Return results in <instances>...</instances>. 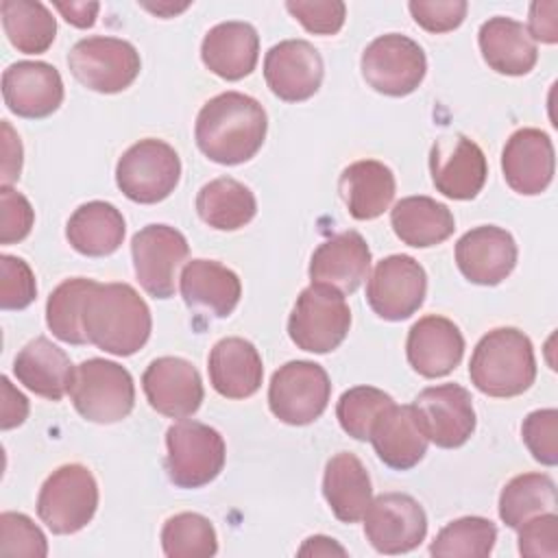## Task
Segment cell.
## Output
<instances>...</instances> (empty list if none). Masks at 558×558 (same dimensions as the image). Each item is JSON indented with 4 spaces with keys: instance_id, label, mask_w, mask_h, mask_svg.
I'll return each mask as SVG.
<instances>
[{
    "instance_id": "8992f818",
    "label": "cell",
    "mask_w": 558,
    "mask_h": 558,
    "mask_svg": "<svg viewBox=\"0 0 558 558\" xmlns=\"http://www.w3.org/2000/svg\"><path fill=\"white\" fill-rule=\"evenodd\" d=\"M181 179V159L163 140L146 137L129 146L116 166L120 192L140 205L168 198Z\"/></svg>"
},
{
    "instance_id": "7c38bea8",
    "label": "cell",
    "mask_w": 558,
    "mask_h": 558,
    "mask_svg": "<svg viewBox=\"0 0 558 558\" xmlns=\"http://www.w3.org/2000/svg\"><path fill=\"white\" fill-rule=\"evenodd\" d=\"M425 268L410 255H388L377 262L366 281V301L384 320H405L425 301Z\"/></svg>"
},
{
    "instance_id": "4fadbf2b",
    "label": "cell",
    "mask_w": 558,
    "mask_h": 558,
    "mask_svg": "<svg viewBox=\"0 0 558 558\" xmlns=\"http://www.w3.org/2000/svg\"><path fill=\"white\" fill-rule=\"evenodd\" d=\"M366 541L379 554H405L416 549L427 534L423 506L405 493H384L364 512Z\"/></svg>"
},
{
    "instance_id": "d590c367",
    "label": "cell",
    "mask_w": 558,
    "mask_h": 558,
    "mask_svg": "<svg viewBox=\"0 0 558 558\" xmlns=\"http://www.w3.org/2000/svg\"><path fill=\"white\" fill-rule=\"evenodd\" d=\"M556 486L545 473H523L512 477L499 495V519L517 530L532 517L554 512Z\"/></svg>"
},
{
    "instance_id": "7402d4cb",
    "label": "cell",
    "mask_w": 558,
    "mask_h": 558,
    "mask_svg": "<svg viewBox=\"0 0 558 558\" xmlns=\"http://www.w3.org/2000/svg\"><path fill=\"white\" fill-rule=\"evenodd\" d=\"M405 353L410 366L423 377H445L462 360L464 338L458 325L445 316H423L408 331Z\"/></svg>"
},
{
    "instance_id": "6da1fadb",
    "label": "cell",
    "mask_w": 558,
    "mask_h": 558,
    "mask_svg": "<svg viewBox=\"0 0 558 558\" xmlns=\"http://www.w3.org/2000/svg\"><path fill=\"white\" fill-rule=\"evenodd\" d=\"M268 118L264 107L240 92L209 98L194 124L196 146L205 157L222 166H238L257 155L266 140Z\"/></svg>"
},
{
    "instance_id": "f546056e",
    "label": "cell",
    "mask_w": 558,
    "mask_h": 558,
    "mask_svg": "<svg viewBox=\"0 0 558 558\" xmlns=\"http://www.w3.org/2000/svg\"><path fill=\"white\" fill-rule=\"evenodd\" d=\"M338 190L347 211L355 220H373L390 207L397 183L386 163L377 159H362L342 170Z\"/></svg>"
},
{
    "instance_id": "836d02e7",
    "label": "cell",
    "mask_w": 558,
    "mask_h": 558,
    "mask_svg": "<svg viewBox=\"0 0 558 558\" xmlns=\"http://www.w3.org/2000/svg\"><path fill=\"white\" fill-rule=\"evenodd\" d=\"M196 211L211 229L235 231L255 218L257 201L244 183L231 177H218L198 190Z\"/></svg>"
},
{
    "instance_id": "7dc6e473",
    "label": "cell",
    "mask_w": 558,
    "mask_h": 558,
    "mask_svg": "<svg viewBox=\"0 0 558 558\" xmlns=\"http://www.w3.org/2000/svg\"><path fill=\"white\" fill-rule=\"evenodd\" d=\"M408 9L427 33H449L462 24L469 4L464 0H412Z\"/></svg>"
},
{
    "instance_id": "db71d44e",
    "label": "cell",
    "mask_w": 558,
    "mask_h": 558,
    "mask_svg": "<svg viewBox=\"0 0 558 558\" xmlns=\"http://www.w3.org/2000/svg\"><path fill=\"white\" fill-rule=\"evenodd\" d=\"M144 7H146V9H150V11H155V13H159V15H163V7H159V4H157V7L144 4ZM183 9H187V4H183V7H172V4H170V7H168V11H172V13H177V11H183Z\"/></svg>"
},
{
    "instance_id": "e0dca14e",
    "label": "cell",
    "mask_w": 558,
    "mask_h": 558,
    "mask_svg": "<svg viewBox=\"0 0 558 558\" xmlns=\"http://www.w3.org/2000/svg\"><path fill=\"white\" fill-rule=\"evenodd\" d=\"M323 57L305 39H283L264 57V78L270 92L286 102L312 98L323 83Z\"/></svg>"
},
{
    "instance_id": "d4e9b609",
    "label": "cell",
    "mask_w": 558,
    "mask_h": 558,
    "mask_svg": "<svg viewBox=\"0 0 558 558\" xmlns=\"http://www.w3.org/2000/svg\"><path fill=\"white\" fill-rule=\"evenodd\" d=\"M214 390L227 399H246L262 386L264 364L253 342L231 336L214 344L207 360Z\"/></svg>"
},
{
    "instance_id": "74e56055",
    "label": "cell",
    "mask_w": 558,
    "mask_h": 558,
    "mask_svg": "<svg viewBox=\"0 0 558 558\" xmlns=\"http://www.w3.org/2000/svg\"><path fill=\"white\" fill-rule=\"evenodd\" d=\"M497 527L484 517H462L447 523L429 545L432 556L442 558H484L493 551Z\"/></svg>"
},
{
    "instance_id": "44dd1931",
    "label": "cell",
    "mask_w": 558,
    "mask_h": 558,
    "mask_svg": "<svg viewBox=\"0 0 558 558\" xmlns=\"http://www.w3.org/2000/svg\"><path fill=\"white\" fill-rule=\"evenodd\" d=\"M554 144L541 129L514 131L501 153V170L506 183L523 194L536 196L545 192L554 179Z\"/></svg>"
},
{
    "instance_id": "f1b7e54d",
    "label": "cell",
    "mask_w": 558,
    "mask_h": 558,
    "mask_svg": "<svg viewBox=\"0 0 558 558\" xmlns=\"http://www.w3.org/2000/svg\"><path fill=\"white\" fill-rule=\"evenodd\" d=\"M13 373L31 392L59 401L70 390L74 366L63 349L39 336L20 349L13 360Z\"/></svg>"
},
{
    "instance_id": "e575fe53",
    "label": "cell",
    "mask_w": 558,
    "mask_h": 558,
    "mask_svg": "<svg viewBox=\"0 0 558 558\" xmlns=\"http://www.w3.org/2000/svg\"><path fill=\"white\" fill-rule=\"evenodd\" d=\"M2 26L13 48L24 54L46 52L57 35V20L46 4L35 0H2Z\"/></svg>"
},
{
    "instance_id": "f6af8a7d",
    "label": "cell",
    "mask_w": 558,
    "mask_h": 558,
    "mask_svg": "<svg viewBox=\"0 0 558 558\" xmlns=\"http://www.w3.org/2000/svg\"><path fill=\"white\" fill-rule=\"evenodd\" d=\"M0 244L24 240L35 222V211L24 194L11 185L0 187Z\"/></svg>"
},
{
    "instance_id": "30bf717a",
    "label": "cell",
    "mask_w": 558,
    "mask_h": 558,
    "mask_svg": "<svg viewBox=\"0 0 558 558\" xmlns=\"http://www.w3.org/2000/svg\"><path fill=\"white\" fill-rule=\"evenodd\" d=\"M331 381L327 371L307 360H292L272 373L268 386L270 412L288 425L314 423L329 403Z\"/></svg>"
},
{
    "instance_id": "ee69618b",
    "label": "cell",
    "mask_w": 558,
    "mask_h": 558,
    "mask_svg": "<svg viewBox=\"0 0 558 558\" xmlns=\"http://www.w3.org/2000/svg\"><path fill=\"white\" fill-rule=\"evenodd\" d=\"M286 9L314 35H336L347 17V7L340 0H290Z\"/></svg>"
},
{
    "instance_id": "83f0119b",
    "label": "cell",
    "mask_w": 558,
    "mask_h": 558,
    "mask_svg": "<svg viewBox=\"0 0 558 558\" xmlns=\"http://www.w3.org/2000/svg\"><path fill=\"white\" fill-rule=\"evenodd\" d=\"M477 41L488 68L506 76H523L538 61L536 41L530 37L527 28L512 17L495 15L486 20L480 26Z\"/></svg>"
},
{
    "instance_id": "2e32d148",
    "label": "cell",
    "mask_w": 558,
    "mask_h": 558,
    "mask_svg": "<svg viewBox=\"0 0 558 558\" xmlns=\"http://www.w3.org/2000/svg\"><path fill=\"white\" fill-rule=\"evenodd\" d=\"M429 170L436 190L453 201L475 198L488 174L484 150L462 133L442 135L434 142Z\"/></svg>"
},
{
    "instance_id": "f907efd6",
    "label": "cell",
    "mask_w": 558,
    "mask_h": 558,
    "mask_svg": "<svg viewBox=\"0 0 558 558\" xmlns=\"http://www.w3.org/2000/svg\"><path fill=\"white\" fill-rule=\"evenodd\" d=\"M28 416V401L26 397L15 390L9 381V377H2V429H11L24 423Z\"/></svg>"
},
{
    "instance_id": "ac0fdd59",
    "label": "cell",
    "mask_w": 558,
    "mask_h": 558,
    "mask_svg": "<svg viewBox=\"0 0 558 558\" xmlns=\"http://www.w3.org/2000/svg\"><path fill=\"white\" fill-rule=\"evenodd\" d=\"M142 388L150 408L170 418L192 416L205 397L196 366L174 355L153 360L142 375Z\"/></svg>"
},
{
    "instance_id": "3957f363",
    "label": "cell",
    "mask_w": 558,
    "mask_h": 558,
    "mask_svg": "<svg viewBox=\"0 0 558 558\" xmlns=\"http://www.w3.org/2000/svg\"><path fill=\"white\" fill-rule=\"evenodd\" d=\"M469 377L488 397H517L536 379V357L530 338L514 327H499L475 344Z\"/></svg>"
},
{
    "instance_id": "277c9868",
    "label": "cell",
    "mask_w": 558,
    "mask_h": 558,
    "mask_svg": "<svg viewBox=\"0 0 558 558\" xmlns=\"http://www.w3.org/2000/svg\"><path fill=\"white\" fill-rule=\"evenodd\" d=\"M68 392L74 410L100 425L126 418L135 405L131 373L122 364L102 357H89L74 366Z\"/></svg>"
},
{
    "instance_id": "8fae6325",
    "label": "cell",
    "mask_w": 558,
    "mask_h": 558,
    "mask_svg": "<svg viewBox=\"0 0 558 558\" xmlns=\"http://www.w3.org/2000/svg\"><path fill=\"white\" fill-rule=\"evenodd\" d=\"M364 81L384 96H408L425 78L427 59L423 48L399 33L379 35L362 52Z\"/></svg>"
},
{
    "instance_id": "60d3db41",
    "label": "cell",
    "mask_w": 558,
    "mask_h": 558,
    "mask_svg": "<svg viewBox=\"0 0 558 558\" xmlns=\"http://www.w3.org/2000/svg\"><path fill=\"white\" fill-rule=\"evenodd\" d=\"M48 541L44 532L22 512L0 514V556L44 558Z\"/></svg>"
},
{
    "instance_id": "ab89813d",
    "label": "cell",
    "mask_w": 558,
    "mask_h": 558,
    "mask_svg": "<svg viewBox=\"0 0 558 558\" xmlns=\"http://www.w3.org/2000/svg\"><path fill=\"white\" fill-rule=\"evenodd\" d=\"M395 401L388 392L373 386H355L340 395L336 405V416L340 427L355 440H368L373 425L386 408Z\"/></svg>"
},
{
    "instance_id": "f35d334b",
    "label": "cell",
    "mask_w": 558,
    "mask_h": 558,
    "mask_svg": "<svg viewBox=\"0 0 558 558\" xmlns=\"http://www.w3.org/2000/svg\"><path fill=\"white\" fill-rule=\"evenodd\" d=\"M161 547L168 558H209L218 551V538L207 517L179 512L163 523Z\"/></svg>"
},
{
    "instance_id": "ffe728a7",
    "label": "cell",
    "mask_w": 558,
    "mask_h": 558,
    "mask_svg": "<svg viewBox=\"0 0 558 558\" xmlns=\"http://www.w3.org/2000/svg\"><path fill=\"white\" fill-rule=\"evenodd\" d=\"M514 238L495 225H482L466 231L456 244V264L460 272L477 286L501 283L517 266Z\"/></svg>"
},
{
    "instance_id": "bcb514c9",
    "label": "cell",
    "mask_w": 558,
    "mask_h": 558,
    "mask_svg": "<svg viewBox=\"0 0 558 558\" xmlns=\"http://www.w3.org/2000/svg\"><path fill=\"white\" fill-rule=\"evenodd\" d=\"M519 554L530 558H556L558 556V517L556 512H543L527 519L519 527Z\"/></svg>"
},
{
    "instance_id": "9a60e30c",
    "label": "cell",
    "mask_w": 558,
    "mask_h": 558,
    "mask_svg": "<svg viewBox=\"0 0 558 558\" xmlns=\"http://www.w3.org/2000/svg\"><path fill=\"white\" fill-rule=\"evenodd\" d=\"M416 421L436 447H462L475 432L471 392L458 384H440L421 390L412 403Z\"/></svg>"
},
{
    "instance_id": "4dcf8cb0",
    "label": "cell",
    "mask_w": 558,
    "mask_h": 558,
    "mask_svg": "<svg viewBox=\"0 0 558 558\" xmlns=\"http://www.w3.org/2000/svg\"><path fill=\"white\" fill-rule=\"evenodd\" d=\"M323 495L342 523H355L373 501V486L366 466L355 453L340 451L329 458L323 475Z\"/></svg>"
},
{
    "instance_id": "603a6c76",
    "label": "cell",
    "mask_w": 558,
    "mask_h": 558,
    "mask_svg": "<svg viewBox=\"0 0 558 558\" xmlns=\"http://www.w3.org/2000/svg\"><path fill=\"white\" fill-rule=\"evenodd\" d=\"M371 268V248L357 231H342L312 253V283L329 286L342 294L355 292Z\"/></svg>"
},
{
    "instance_id": "52a82bcc",
    "label": "cell",
    "mask_w": 558,
    "mask_h": 558,
    "mask_svg": "<svg viewBox=\"0 0 558 558\" xmlns=\"http://www.w3.org/2000/svg\"><path fill=\"white\" fill-rule=\"evenodd\" d=\"M351 327L344 294L320 283L305 288L288 318L290 340L310 353H329L342 344Z\"/></svg>"
},
{
    "instance_id": "816d5d0a",
    "label": "cell",
    "mask_w": 558,
    "mask_h": 558,
    "mask_svg": "<svg viewBox=\"0 0 558 558\" xmlns=\"http://www.w3.org/2000/svg\"><path fill=\"white\" fill-rule=\"evenodd\" d=\"M54 7L65 17V22L78 28L94 26L96 13L100 9L98 2H54Z\"/></svg>"
},
{
    "instance_id": "4316f807",
    "label": "cell",
    "mask_w": 558,
    "mask_h": 558,
    "mask_svg": "<svg viewBox=\"0 0 558 558\" xmlns=\"http://www.w3.org/2000/svg\"><path fill=\"white\" fill-rule=\"evenodd\" d=\"M368 440L373 442L379 460L395 471H408L416 466L427 453V436L416 421L412 403H392L386 408L373 425Z\"/></svg>"
},
{
    "instance_id": "b9f144b4",
    "label": "cell",
    "mask_w": 558,
    "mask_h": 558,
    "mask_svg": "<svg viewBox=\"0 0 558 558\" xmlns=\"http://www.w3.org/2000/svg\"><path fill=\"white\" fill-rule=\"evenodd\" d=\"M521 436L536 462L547 466L558 462V412L554 408L530 412L523 418Z\"/></svg>"
},
{
    "instance_id": "5bb4252c",
    "label": "cell",
    "mask_w": 558,
    "mask_h": 558,
    "mask_svg": "<svg viewBox=\"0 0 558 558\" xmlns=\"http://www.w3.org/2000/svg\"><path fill=\"white\" fill-rule=\"evenodd\" d=\"M190 253L187 240L170 225H148L131 240L133 268L140 286L155 299L174 294L177 270Z\"/></svg>"
},
{
    "instance_id": "ba28073f",
    "label": "cell",
    "mask_w": 558,
    "mask_h": 558,
    "mask_svg": "<svg viewBox=\"0 0 558 558\" xmlns=\"http://www.w3.org/2000/svg\"><path fill=\"white\" fill-rule=\"evenodd\" d=\"M98 484L83 464H63L39 488L37 514L52 534H74L96 514Z\"/></svg>"
},
{
    "instance_id": "c3c4849f",
    "label": "cell",
    "mask_w": 558,
    "mask_h": 558,
    "mask_svg": "<svg viewBox=\"0 0 558 558\" xmlns=\"http://www.w3.org/2000/svg\"><path fill=\"white\" fill-rule=\"evenodd\" d=\"M558 2H532L530 4V20H527V33L534 41L543 44H556L558 41Z\"/></svg>"
},
{
    "instance_id": "5b68a950",
    "label": "cell",
    "mask_w": 558,
    "mask_h": 558,
    "mask_svg": "<svg viewBox=\"0 0 558 558\" xmlns=\"http://www.w3.org/2000/svg\"><path fill=\"white\" fill-rule=\"evenodd\" d=\"M166 471L179 488H201L214 482L227 458V447L214 427L181 418L166 432Z\"/></svg>"
},
{
    "instance_id": "f5cc1de1",
    "label": "cell",
    "mask_w": 558,
    "mask_h": 558,
    "mask_svg": "<svg viewBox=\"0 0 558 558\" xmlns=\"http://www.w3.org/2000/svg\"><path fill=\"white\" fill-rule=\"evenodd\" d=\"M299 556H347V549L329 536H310L299 549Z\"/></svg>"
},
{
    "instance_id": "9c48e42d",
    "label": "cell",
    "mask_w": 558,
    "mask_h": 558,
    "mask_svg": "<svg viewBox=\"0 0 558 558\" xmlns=\"http://www.w3.org/2000/svg\"><path fill=\"white\" fill-rule=\"evenodd\" d=\"M68 65L74 78L87 89L118 94L137 78L142 61L135 46L126 39L94 35L72 46Z\"/></svg>"
},
{
    "instance_id": "484cf974",
    "label": "cell",
    "mask_w": 558,
    "mask_h": 558,
    "mask_svg": "<svg viewBox=\"0 0 558 558\" xmlns=\"http://www.w3.org/2000/svg\"><path fill=\"white\" fill-rule=\"evenodd\" d=\"M181 296L187 307L209 312L216 318L229 316L242 296L240 277L214 259H192L179 277Z\"/></svg>"
},
{
    "instance_id": "8d00e7d4",
    "label": "cell",
    "mask_w": 558,
    "mask_h": 558,
    "mask_svg": "<svg viewBox=\"0 0 558 558\" xmlns=\"http://www.w3.org/2000/svg\"><path fill=\"white\" fill-rule=\"evenodd\" d=\"M94 279L74 277L59 283L46 303V325L54 338L68 344H85L87 336L83 329V301L94 288Z\"/></svg>"
},
{
    "instance_id": "7bdbcfd3",
    "label": "cell",
    "mask_w": 558,
    "mask_h": 558,
    "mask_svg": "<svg viewBox=\"0 0 558 558\" xmlns=\"http://www.w3.org/2000/svg\"><path fill=\"white\" fill-rule=\"evenodd\" d=\"M37 283L31 266L22 257L0 255V307L24 310L35 301Z\"/></svg>"
},
{
    "instance_id": "1f68e13d",
    "label": "cell",
    "mask_w": 558,
    "mask_h": 558,
    "mask_svg": "<svg viewBox=\"0 0 558 558\" xmlns=\"http://www.w3.org/2000/svg\"><path fill=\"white\" fill-rule=\"evenodd\" d=\"M126 233L122 211L105 201H89L74 209L65 225L72 248L87 257H105L120 248Z\"/></svg>"
},
{
    "instance_id": "681fc988",
    "label": "cell",
    "mask_w": 558,
    "mask_h": 558,
    "mask_svg": "<svg viewBox=\"0 0 558 558\" xmlns=\"http://www.w3.org/2000/svg\"><path fill=\"white\" fill-rule=\"evenodd\" d=\"M2 185L20 179L22 170V142L7 120H2Z\"/></svg>"
},
{
    "instance_id": "d6986e66",
    "label": "cell",
    "mask_w": 558,
    "mask_h": 558,
    "mask_svg": "<svg viewBox=\"0 0 558 558\" xmlns=\"http://www.w3.org/2000/svg\"><path fill=\"white\" fill-rule=\"evenodd\" d=\"M2 96L11 113L39 120L63 102V81L59 70L46 61H17L2 74Z\"/></svg>"
},
{
    "instance_id": "cb8c5ba5",
    "label": "cell",
    "mask_w": 558,
    "mask_h": 558,
    "mask_svg": "<svg viewBox=\"0 0 558 558\" xmlns=\"http://www.w3.org/2000/svg\"><path fill=\"white\" fill-rule=\"evenodd\" d=\"M201 59L216 76L240 81L257 65L259 35L248 22H220L203 37Z\"/></svg>"
},
{
    "instance_id": "d6a6232c",
    "label": "cell",
    "mask_w": 558,
    "mask_h": 558,
    "mask_svg": "<svg viewBox=\"0 0 558 558\" xmlns=\"http://www.w3.org/2000/svg\"><path fill=\"white\" fill-rule=\"evenodd\" d=\"M390 225L397 238L414 248H427L445 242L456 220L447 205L429 196H405L390 211Z\"/></svg>"
},
{
    "instance_id": "7a4b0ae2",
    "label": "cell",
    "mask_w": 558,
    "mask_h": 558,
    "mask_svg": "<svg viewBox=\"0 0 558 558\" xmlns=\"http://www.w3.org/2000/svg\"><path fill=\"white\" fill-rule=\"evenodd\" d=\"M87 342L111 355H133L150 338L153 318L146 301L129 283H94L83 301Z\"/></svg>"
}]
</instances>
